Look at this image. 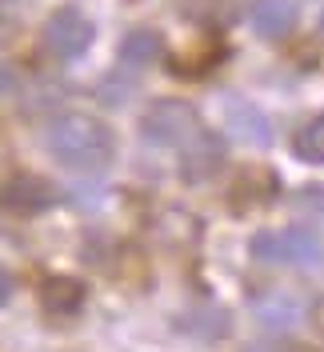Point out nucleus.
<instances>
[{"label": "nucleus", "mask_w": 324, "mask_h": 352, "mask_svg": "<svg viewBox=\"0 0 324 352\" xmlns=\"http://www.w3.org/2000/svg\"><path fill=\"white\" fill-rule=\"evenodd\" d=\"M228 124H233V136H240L244 144H268V136H272L268 120L252 104H244V100L228 104Z\"/></svg>", "instance_id": "10"}, {"label": "nucleus", "mask_w": 324, "mask_h": 352, "mask_svg": "<svg viewBox=\"0 0 324 352\" xmlns=\"http://www.w3.org/2000/svg\"><path fill=\"white\" fill-rule=\"evenodd\" d=\"M12 88H17V76H12V68L0 65V96H8Z\"/></svg>", "instance_id": "16"}, {"label": "nucleus", "mask_w": 324, "mask_h": 352, "mask_svg": "<svg viewBox=\"0 0 324 352\" xmlns=\"http://www.w3.org/2000/svg\"><path fill=\"white\" fill-rule=\"evenodd\" d=\"M125 100H129V85H125V80H105V85H100V104L120 109Z\"/></svg>", "instance_id": "15"}, {"label": "nucleus", "mask_w": 324, "mask_h": 352, "mask_svg": "<svg viewBox=\"0 0 324 352\" xmlns=\"http://www.w3.org/2000/svg\"><path fill=\"white\" fill-rule=\"evenodd\" d=\"M88 44H92V24H88L76 8H61V12L48 16V24H44V48H48L52 56L72 60V56L85 52Z\"/></svg>", "instance_id": "3"}, {"label": "nucleus", "mask_w": 324, "mask_h": 352, "mask_svg": "<svg viewBox=\"0 0 324 352\" xmlns=\"http://www.w3.org/2000/svg\"><path fill=\"white\" fill-rule=\"evenodd\" d=\"M248 352H288V349H277V344H252Z\"/></svg>", "instance_id": "19"}, {"label": "nucleus", "mask_w": 324, "mask_h": 352, "mask_svg": "<svg viewBox=\"0 0 324 352\" xmlns=\"http://www.w3.org/2000/svg\"><path fill=\"white\" fill-rule=\"evenodd\" d=\"M8 296H12V276H8V272L0 268V308L8 305Z\"/></svg>", "instance_id": "17"}, {"label": "nucleus", "mask_w": 324, "mask_h": 352, "mask_svg": "<svg viewBox=\"0 0 324 352\" xmlns=\"http://www.w3.org/2000/svg\"><path fill=\"white\" fill-rule=\"evenodd\" d=\"M284 241V264H296V268H316L324 261V241L308 228V224H292L281 232Z\"/></svg>", "instance_id": "6"}, {"label": "nucleus", "mask_w": 324, "mask_h": 352, "mask_svg": "<svg viewBox=\"0 0 324 352\" xmlns=\"http://www.w3.org/2000/svg\"><path fill=\"white\" fill-rule=\"evenodd\" d=\"M296 208H308V217H324V184H308L296 197Z\"/></svg>", "instance_id": "14"}, {"label": "nucleus", "mask_w": 324, "mask_h": 352, "mask_svg": "<svg viewBox=\"0 0 324 352\" xmlns=\"http://www.w3.org/2000/svg\"><path fill=\"white\" fill-rule=\"evenodd\" d=\"M44 144L65 168H76V173H100L112 160V148H116L112 132L100 120H92V116H61V120H52L48 132H44Z\"/></svg>", "instance_id": "1"}, {"label": "nucleus", "mask_w": 324, "mask_h": 352, "mask_svg": "<svg viewBox=\"0 0 324 352\" xmlns=\"http://www.w3.org/2000/svg\"><path fill=\"white\" fill-rule=\"evenodd\" d=\"M41 300H44V308H48V312H56V316H68V312H76V308L85 305V285H76V280H68V276L44 280Z\"/></svg>", "instance_id": "11"}, {"label": "nucleus", "mask_w": 324, "mask_h": 352, "mask_svg": "<svg viewBox=\"0 0 324 352\" xmlns=\"http://www.w3.org/2000/svg\"><path fill=\"white\" fill-rule=\"evenodd\" d=\"M248 16H252V28L264 41H284L296 24V8L288 0H252Z\"/></svg>", "instance_id": "5"}, {"label": "nucleus", "mask_w": 324, "mask_h": 352, "mask_svg": "<svg viewBox=\"0 0 324 352\" xmlns=\"http://www.w3.org/2000/svg\"><path fill=\"white\" fill-rule=\"evenodd\" d=\"M4 204L17 212H41L52 204V184H44L41 176H17L4 188Z\"/></svg>", "instance_id": "8"}, {"label": "nucleus", "mask_w": 324, "mask_h": 352, "mask_svg": "<svg viewBox=\"0 0 324 352\" xmlns=\"http://www.w3.org/2000/svg\"><path fill=\"white\" fill-rule=\"evenodd\" d=\"M321 32H324V16H321Z\"/></svg>", "instance_id": "20"}, {"label": "nucleus", "mask_w": 324, "mask_h": 352, "mask_svg": "<svg viewBox=\"0 0 324 352\" xmlns=\"http://www.w3.org/2000/svg\"><path fill=\"white\" fill-rule=\"evenodd\" d=\"M252 256H257L260 264H284V241L281 232H257L252 236Z\"/></svg>", "instance_id": "13"}, {"label": "nucleus", "mask_w": 324, "mask_h": 352, "mask_svg": "<svg viewBox=\"0 0 324 352\" xmlns=\"http://www.w3.org/2000/svg\"><path fill=\"white\" fill-rule=\"evenodd\" d=\"M296 156L308 160V164H324V116L308 120V124L296 132Z\"/></svg>", "instance_id": "12"}, {"label": "nucleus", "mask_w": 324, "mask_h": 352, "mask_svg": "<svg viewBox=\"0 0 324 352\" xmlns=\"http://www.w3.org/2000/svg\"><path fill=\"white\" fill-rule=\"evenodd\" d=\"M252 312H257V320L264 329H277V332L296 329V320L304 316L301 300H292L288 292H268V296H260L257 305H252Z\"/></svg>", "instance_id": "7"}, {"label": "nucleus", "mask_w": 324, "mask_h": 352, "mask_svg": "<svg viewBox=\"0 0 324 352\" xmlns=\"http://www.w3.org/2000/svg\"><path fill=\"white\" fill-rule=\"evenodd\" d=\"M196 132H200V120H196V109L188 100H152L144 120H140V136L160 148L184 144Z\"/></svg>", "instance_id": "2"}, {"label": "nucleus", "mask_w": 324, "mask_h": 352, "mask_svg": "<svg viewBox=\"0 0 324 352\" xmlns=\"http://www.w3.org/2000/svg\"><path fill=\"white\" fill-rule=\"evenodd\" d=\"M160 52H164V41L152 28H132L129 36H125V44H120V60L129 68L152 65V60H160Z\"/></svg>", "instance_id": "9"}, {"label": "nucleus", "mask_w": 324, "mask_h": 352, "mask_svg": "<svg viewBox=\"0 0 324 352\" xmlns=\"http://www.w3.org/2000/svg\"><path fill=\"white\" fill-rule=\"evenodd\" d=\"M220 168H224V140H220L216 132H196L193 144L180 156V176H184L188 184H204V180H213Z\"/></svg>", "instance_id": "4"}, {"label": "nucleus", "mask_w": 324, "mask_h": 352, "mask_svg": "<svg viewBox=\"0 0 324 352\" xmlns=\"http://www.w3.org/2000/svg\"><path fill=\"white\" fill-rule=\"evenodd\" d=\"M312 324H316V332L324 336V300H316V305H312Z\"/></svg>", "instance_id": "18"}]
</instances>
